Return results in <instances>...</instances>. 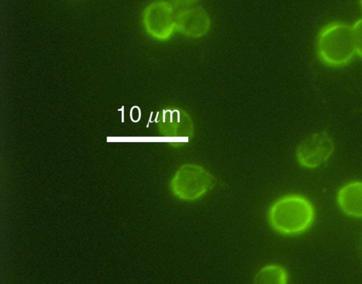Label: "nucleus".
<instances>
[{
	"instance_id": "nucleus-10",
	"label": "nucleus",
	"mask_w": 362,
	"mask_h": 284,
	"mask_svg": "<svg viewBox=\"0 0 362 284\" xmlns=\"http://www.w3.org/2000/svg\"><path fill=\"white\" fill-rule=\"evenodd\" d=\"M175 4L180 6H192L196 4L199 0H172Z\"/></svg>"
},
{
	"instance_id": "nucleus-8",
	"label": "nucleus",
	"mask_w": 362,
	"mask_h": 284,
	"mask_svg": "<svg viewBox=\"0 0 362 284\" xmlns=\"http://www.w3.org/2000/svg\"><path fill=\"white\" fill-rule=\"evenodd\" d=\"M289 276L287 271L281 265L270 264L262 267L255 276L258 283H280L288 282Z\"/></svg>"
},
{
	"instance_id": "nucleus-11",
	"label": "nucleus",
	"mask_w": 362,
	"mask_h": 284,
	"mask_svg": "<svg viewBox=\"0 0 362 284\" xmlns=\"http://www.w3.org/2000/svg\"><path fill=\"white\" fill-rule=\"evenodd\" d=\"M360 8H361V13H362V0H360Z\"/></svg>"
},
{
	"instance_id": "nucleus-1",
	"label": "nucleus",
	"mask_w": 362,
	"mask_h": 284,
	"mask_svg": "<svg viewBox=\"0 0 362 284\" xmlns=\"http://www.w3.org/2000/svg\"><path fill=\"white\" fill-rule=\"evenodd\" d=\"M315 216V208L311 201L296 193L287 194L276 199L267 213L271 227L285 236L304 233L313 225Z\"/></svg>"
},
{
	"instance_id": "nucleus-7",
	"label": "nucleus",
	"mask_w": 362,
	"mask_h": 284,
	"mask_svg": "<svg viewBox=\"0 0 362 284\" xmlns=\"http://www.w3.org/2000/svg\"><path fill=\"white\" fill-rule=\"evenodd\" d=\"M336 200L344 214L362 218V181H352L344 184L338 190Z\"/></svg>"
},
{
	"instance_id": "nucleus-9",
	"label": "nucleus",
	"mask_w": 362,
	"mask_h": 284,
	"mask_svg": "<svg viewBox=\"0 0 362 284\" xmlns=\"http://www.w3.org/2000/svg\"><path fill=\"white\" fill-rule=\"evenodd\" d=\"M351 31L356 54L362 59V18L354 23L351 25Z\"/></svg>"
},
{
	"instance_id": "nucleus-3",
	"label": "nucleus",
	"mask_w": 362,
	"mask_h": 284,
	"mask_svg": "<svg viewBox=\"0 0 362 284\" xmlns=\"http://www.w3.org/2000/svg\"><path fill=\"white\" fill-rule=\"evenodd\" d=\"M213 175L202 166L194 163L181 165L170 180L173 194L183 201H195L204 196L214 186Z\"/></svg>"
},
{
	"instance_id": "nucleus-2",
	"label": "nucleus",
	"mask_w": 362,
	"mask_h": 284,
	"mask_svg": "<svg viewBox=\"0 0 362 284\" xmlns=\"http://www.w3.org/2000/svg\"><path fill=\"white\" fill-rule=\"evenodd\" d=\"M316 50L320 60L328 66L347 65L356 54L351 25L341 21L324 25L317 36Z\"/></svg>"
},
{
	"instance_id": "nucleus-4",
	"label": "nucleus",
	"mask_w": 362,
	"mask_h": 284,
	"mask_svg": "<svg viewBox=\"0 0 362 284\" xmlns=\"http://www.w3.org/2000/svg\"><path fill=\"white\" fill-rule=\"evenodd\" d=\"M177 15L174 6L165 0L149 3L142 13V24L146 32L152 38L165 40L177 29Z\"/></svg>"
},
{
	"instance_id": "nucleus-5",
	"label": "nucleus",
	"mask_w": 362,
	"mask_h": 284,
	"mask_svg": "<svg viewBox=\"0 0 362 284\" xmlns=\"http://www.w3.org/2000/svg\"><path fill=\"white\" fill-rule=\"evenodd\" d=\"M335 145L325 131H317L304 138L296 150L297 162L305 169H315L326 163L332 156Z\"/></svg>"
},
{
	"instance_id": "nucleus-6",
	"label": "nucleus",
	"mask_w": 362,
	"mask_h": 284,
	"mask_svg": "<svg viewBox=\"0 0 362 284\" xmlns=\"http://www.w3.org/2000/svg\"><path fill=\"white\" fill-rule=\"evenodd\" d=\"M210 25L209 16L202 7H190L177 13V29L185 36L202 37L207 33Z\"/></svg>"
}]
</instances>
